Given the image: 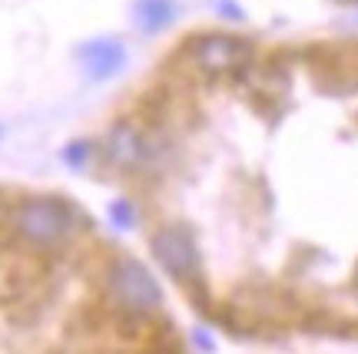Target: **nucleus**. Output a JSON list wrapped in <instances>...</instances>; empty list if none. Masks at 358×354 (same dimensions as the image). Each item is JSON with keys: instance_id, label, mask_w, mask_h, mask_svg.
I'll return each instance as SVG.
<instances>
[{"instance_id": "f257e3e1", "label": "nucleus", "mask_w": 358, "mask_h": 354, "mask_svg": "<svg viewBox=\"0 0 358 354\" xmlns=\"http://www.w3.org/2000/svg\"><path fill=\"white\" fill-rule=\"evenodd\" d=\"M13 228L17 235L37 249H50L70 235L73 228V209L64 199L40 196V199H24L13 212Z\"/></svg>"}, {"instance_id": "f03ea898", "label": "nucleus", "mask_w": 358, "mask_h": 354, "mask_svg": "<svg viewBox=\"0 0 358 354\" xmlns=\"http://www.w3.org/2000/svg\"><path fill=\"white\" fill-rule=\"evenodd\" d=\"M106 291H110L116 308H123L127 315H153L156 308H159V302H163L159 281L136 258H120V262L110 265V272H106Z\"/></svg>"}, {"instance_id": "7ed1b4c3", "label": "nucleus", "mask_w": 358, "mask_h": 354, "mask_svg": "<svg viewBox=\"0 0 358 354\" xmlns=\"http://www.w3.org/2000/svg\"><path fill=\"white\" fill-rule=\"evenodd\" d=\"M192 64L209 76H226L236 73L249 64V43L229 34H206V37L192 40Z\"/></svg>"}, {"instance_id": "20e7f679", "label": "nucleus", "mask_w": 358, "mask_h": 354, "mask_svg": "<svg viewBox=\"0 0 358 354\" xmlns=\"http://www.w3.org/2000/svg\"><path fill=\"white\" fill-rule=\"evenodd\" d=\"M153 255L156 262L179 281H192L199 275V252H196V242H192L186 228L179 226L159 228L153 235Z\"/></svg>"}, {"instance_id": "39448f33", "label": "nucleus", "mask_w": 358, "mask_h": 354, "mask_svg": "<svg viewBox=\"0 0 358 354\" xmlns=\"http://www.w3.org/2000/svg\"><path fill=\"white\" fill-rule=\"evenodd\" d=\"M150 156V142L133 123H116L106 136V159L116 165V169H136V165L146 163Z\"/></svg>"}, {"instance_id": "423d86ee", "label": "nucleus", "mask_w": 358, "mask_h": 354, "mask_svg": "<svg viewBox=\"0 0 358 354\" xmlns=\"http://www.w3.org/2000/svg\"><path fill=\"white\" fill-rule=\"evenodd\" d=\"M80 64H83V70H87L93 80H106V76H113L123 70V64H127V47L113 37H96L80 47Z\"/></svg>"}, {"instance_id": "0eeeda50", "label": "nucleus", "mask_w": 358, "mask_h": 354, "mask_svg": "<svg viewBox=\"0 0 358 354\" xmlns=\"http://www.w3.org/2000/svg\"><path fill=\"white\" fill-rule=\"evenodd\" d=\"M176 17V3L173 0H136V24L143 34H156Z\"/></svg>"}, {"instance_id": "6e6552de", "label": "nucleus", "mask_w": 358, "mask_h": 354, "mask_svg": "<svg viewBox=\"0 0 358 354\" xmlns=\"http://www.w3.org/2000/svg\"><path fill=\"white\" fill-rule=\"evenodd\" d=\"M110 219H113L120 228H129L133 226V205H129L127 199H116V202L110 205Z\"/></svg>"}, {"instance_id": "1a4fd4ad", "label": "nucleus", "mask_w": 358, "mask_h": 354, "mask_svg": "<svg viewBox=\"0 0 358 354\" xmlns=\"http://www.w3.org/2000/svg\"><path fill=\"white\" fill-rule=\"evenodd\" d=\"M87 156H90L87 142H73V146H66V149H64V159L70 165H83V163H87Z\"/></svg>"}, {"instance_id": "9d476101", "label": "nucleus", "mask_w": 358, "mask_h": 354, "mask_svg": "<svg viewBox=\"0 0 358 354\" xmlns=\"http://www.w3.org/2000/svg\"><path fill=\"white\" fill-rule=\"evenodd\" d=\"M0 133H3V129H0Z\"/></svg>"}]
</instances>
